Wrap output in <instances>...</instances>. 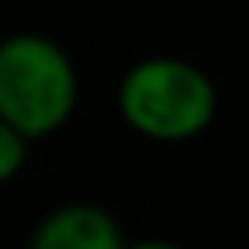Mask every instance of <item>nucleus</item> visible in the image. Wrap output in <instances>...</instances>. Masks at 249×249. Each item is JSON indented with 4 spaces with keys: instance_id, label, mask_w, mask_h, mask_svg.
<instances>
[{
    "instance_id": "1",
    "label": "nucleus",
    "mask_w": 249,
    "mask_h": 249,
    "mask_svg": "<svg viewBox=\"0 0 249 249\" xmlns=\"http://www.w3.org/2000/svg\"><path fill=\"white\" fill-rule=\"evenodd\" d=\"M216 81L191 59L143 55L117 81V117L128 132L150 143H191L216 121Z\"/></svg>"
},
{
    "instance_id": "2",
    "label": "nucleus",
    "mask_w": 249,
    "mask_h": 249,
    "mask_svg": "<svg viewBox=\"0 0 249 249\" xmlns=\"http://www.w3.org/2000/svg\"><path fill=\"white\" fill-rule=\"evenodd\" d=\"M81 70L55 37L18 30L0 37V121L26 143L52 140L73 121Z\"/></svg>"
},
{
    "instance_id": "3",
    "label": "nucleus",
    "mask_w": 249,
    "mask_h": 249,
    "mask_svg": "<svg viewBox=\"0 0 249 249\" xmlns=\"http://www.w3.org/2000/svg\"><path fill=\"white\" fill-rule=\"evenodd\" d=\"M121 220L95 202H62L33 224L26 249H124Z\"/></svg>"
},
{
    "instance_id": "4",
    "label": "nucleus",
    "mask_w": 249,
    "mask_h": 249,
    "mask_svg": "<svg viewBox=\"0 0 249 249\" xmlns=\"http://www.w3.org/2000/svg\"><path fill=\"white\" fill-rule=\"evenodd\" d=\"M30 147H33V143H26L15 128H8V124L0 121V187H8L11 179L26 169V161H30Z\"/></svg>"
},
{
    "instance_id": "5",
    "label": "nucleus",
    "mask_w": 249,
    "mask_h": 249,
    "mask_svg": "<svg viewBox=\"0 0 249 249\" xmlns=\"http://www.w3.org/2000/svg\"><path fill=\"white\" fill-rule=\"evenodd\" d=\"M124 249H187V246H179L172 238H128Z\"/></svg>"
}]
</instances>
